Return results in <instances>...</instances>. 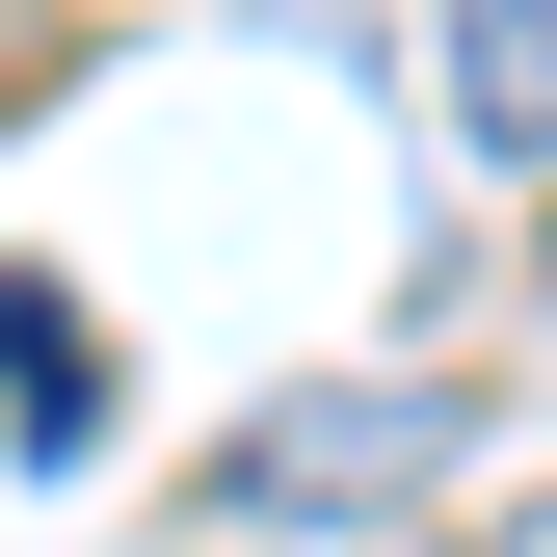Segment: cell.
<instances>
[{
	"instance_id": "cell-3",
	"label": "cell",
	"mask_w": 557,
	"mask_h": 557,
	"mask_svg": "<svg viewBox=\"0 0 557 557\" xmlns=\"http://www.w3.org/2000/svg\"><path fill=\"white\" fill-rule=\"evenodd\" d=\"M451 133L478 160H557V0H451Z\"/></svg>"
},
{
	"instance_id": "cell-1",
	"label": "cell",
	"mask_w": 557,
	"mask_h": 557,
	"mask_svg": "<svg viewBox=\"0 0 557 557\" xmlns=\"http://www.w3.org/2000/svg\"><path fill=\"white\" fill-rule=\"evenodd\" d=\"M425 478H478V398L451 372H345V398H265V425L213 451V505H425Z\"/></svg>"
},
{
	"instance_id": "cell-4",
	"label": "cell",
	"mask_w": 557,
	"mask_h": 557,
	"mask_svg": "<svg viewBox=\"0 0 557 557\" xmlns=\"http://www.w3.org/2000/svg\"><path fill=\"white\" fill-rule=\"evenodd\" d=\"M53 81H81V27H0V133H27V107H53Z\"/></svg>"
},
{
	"instance_id": "cell-2",
	"label": "cell",
	"mask_w": 557,
	"mask_h": 557,
	"mask_svg": "<svg viewBox=\"0 0 557 557\" xmlns=\"http://www.w3.org/2000/svg\"><path fill=\"white\" fill-rule=\"evenodd\" d=\"M0 425H27V451H107V319L53 293V265H0Z\"/></svg>"
}]
</instances>
